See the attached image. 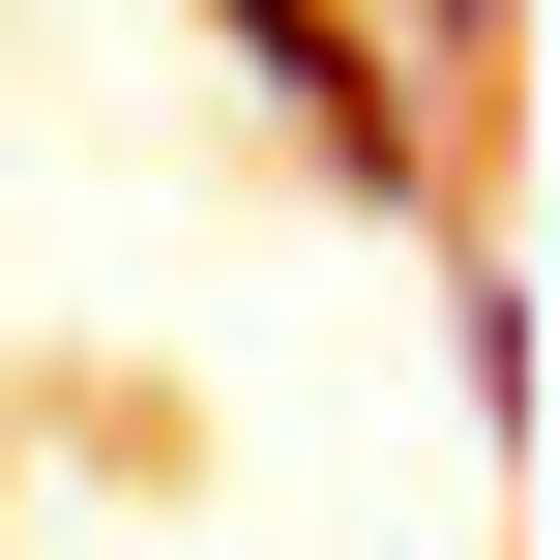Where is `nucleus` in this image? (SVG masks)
Listing matches in <instances>:
<instances>
[{
    "label": "nucleus",
    "mask_w": 560,
    "mask_h": 560,
    "mask_svg": "<svg viewBox=\"0 0 560 560\" xmlns=\"http://www.w3.org/2000/svg\"><path fill=\"white\" fill-rule=\"evenodd\" d=\"M207 30H236V59H266V118H295V148H325V177H443V148H413V89H384V30H354V0H207Z\"/></svg>",
    "instance_id": "f257e3e1"
},
{
    "label": "nucleus",
    "mask_w": 560,
    "mask_h": 560,
    "mask_svg": "<svg viewBox=\"0 0 560 560\" xmlns=\"http://www.w3.org/2000/svg\"><path fill=\"white\" fill-rule=\"evenodd\" d=\"M443 384H472V413H532V266H502V236L443 266Z\"/></svg>",
    "instance_id": "f03ea898"
}]
</instances>
